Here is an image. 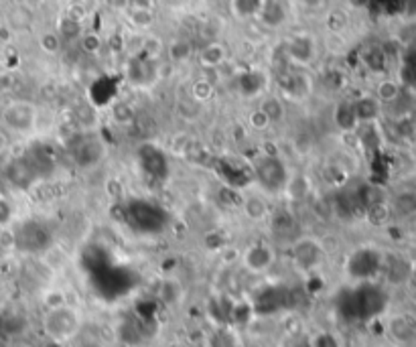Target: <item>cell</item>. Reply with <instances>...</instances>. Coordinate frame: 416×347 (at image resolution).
<instances>
[{
    "label": "cell",
    "mask_w": 416,
    "mask_h": 347,
    "mask_svg": "<svg viewBox=\"0 0 416 347\" xmlns=\"http://www.w3.org/2000/svg\"><path fill=\"white\" fill-rule=\"evenodd\" d=\"M214 94H216V88H214V83H211L209 79H205V77H199V79H195V81L191 83V98L195 99L197 104H203V102L211 99L214 98Z\"/></svg>",
    "instance_id": "cell-8"
},
{
    "label": "cell",
    "mask_w": 416,
    "mask_h": 347,
    "mask_svg": "<svg viewBox=\"0 0 416 347\" xmlns=\"http://www.w3.org/2000/svg\"><path fill=\"white\" fill-rule=\"evenodd\" d=\"M15 90V75L10 72H0V96L10 94Z\"/></svg>",
    "instance_id": "cell-18"
},
{
    "label": "cell",
    "mask_w": 416,
    "mask_h": 347,
    "mask_svg": "<svg viewBox=\"0 0 416 347\" xmlns=\"http://www.w3.org/2000/svg\"><path fill=\"white\" fill-rule=\"evenodd\" d=\"M143 51L147 53V57L150 59H159L165 51V43L161 41V37L157 35H148L143 39Z\"/></svg>",
    "instance_id": "cell-11"
},
{
    "label": "cell",
    "mask_w": 416,
    "mask_h": 347,
    "mask_svg": "<svg viewBox=\"0 0 416 347\" xmlns=\"http://www.w3.org/2000/svg\"><path fill=\"white\" fill-rule=\"evenodd\" d=\"M225 57H227L225 47L221 43H218V41H214V43H209V45H205L201 49V53H199V63H201V67L218 70V67H221L225 63Z\"/></svg>",
    "instance_id": "cell-5"
},
{
    "label": "cell",
    "mask_w": 416,
    "mask_h": 347,
    "mask_svg": "<svg viewBox=\"0 0 416 347\" xmlns=\"http://www.w3.org/2000/svg\"><path fill=\"white\" fill-rule=\"evenodd\" d=\"M250 124L254 130H266L269 126H272V122L269 120V116L258 108V110H254L252 114H250Z\"/></svg>",
    "instance_id": "cell-17"
},
{
    "label": "cell",
    "mask_w": 416,
    "mask_h": 347,
    "mask_svg": "<svg viewBox=\"0 0 416 347\" xmlns=\"http://www.w3.org/2000/svg\"><path fill=\"white\" fill-rule=\"evenodd\" d=\"M128 21L136 29H150L154 25V13L148 6H132L128 10Z\"/></svg>",
    "instance_id": "cell-7"
},
{
    "label": "cell",
    "mask_w": 416,
    "mask_h": 347,
    "mask_svg": "<svg viewBox=\"0 0 416 347\" xmlns=\"http://www.w3.org/2000/svg\"><path fill=\"white\" fill-rule=\"evenodd\" d=\"M41 329L45 337L55 346H63L77 337L81 329V313L74 305H61L55 309H45L41 317Z\"/></svg>",
    "instance_id": "cell-1"
},
{
    "label": "cell",
    "mask_w": 416,
    "mask_h": 347,
    "mask_svg": "<svg viewBox=\"0 0 416 347\" xmlns=\"http://www.w3.org/2000/svg\"><path fill=\"white\" fill-rule=\"evenodd\" d=\"M79 23L75 21V19H63L61 21V25L57 29V33L61 35V39H74L79 35Z\"/></svg>",
    "instance_id": "cell-16"
},
{
    "label": "cell",
    "mask_w": 416,
    "mask_h": 347,
    "mask_svg": "<svg viewBox=\"0 0 416 347\" xmlns=\"http://www.w3.org/2000/svg\"><path fill=\"white\" fill-rule=\"evenodd\" d=\"M274 262V254L266 246H254L244 254V264L248 271L256 274H262L269 271Z\"/></svg>",
    "instance_id": "cell-4"
},
{
    "label": "cell",
    "mask_w": 416,
    "mask_h": 347,
    "mask_svg": "<svg viewBox=\"0 0 416 347\" xmlns=\"http://www.w3.org/2000/svg\"><path fill=\"white\" fill-rule=\"evenodd\" d=\"M303 6H307V8H317V6H321L325 0H298Z\"/></svg>",
    "instance_id": "cell-19"
},
{
    "label": "cell",
    "mask_w": 416,
    "mask_h": 347,
    "mask_svg": "<svg viewBox=\"0 0 416 347\" xmlns=\"http://www.w3.org/2000/svg\"><path fill=\"white\" fill-rule=\"evenodd\" d=\"M81 49L86 53H98L102 49V37L98 33H86L81 35Z\"/></svg>",
    "instance_id": "cell-15"
},
{
    "label": "cell",
    "mask_w": 416,
    "mask_h": 347,
    "mask_svg": "<svg viewBox=\"0 0 416 347\" xmlns=\"http://www.w3.org/2000/svg\"><path fill=\"white\" fill-rule=\"evenodd\" d=\"M169 55H171L173 61H185L189 55H191V45L187 43V41H183V39H177V41H173L171 47H169Z\"/></svg>",
    "instance_id": "cell-13"
},
{
    "label": "cell",
    "mask_w": 416,
    "mask_h": 347,
    "mask_svg": "<svg viewBox=\"0 0 416 347\" xmlns=\"http://www.w3.org/2000/svg\"><path fill=\"white\" fill-rule=\"evenodd\" d=\"M70 300L65 297V293L63 291H59V289H51L47 291L45 295H43V305H45V309H55V307H61V305H67Z\"/></svg>",
    "instance_id": "cell-14"
},
{
    "label": "cell",
    "mask_w": 416,
    "mask_h": 347,
    "mask_svg": "<svg viewBox=\"0 0 416 347\" xmlns=\"http://www.w3.org/2000/svg\"><path fill=\"white\" fill-rule=\"evenodd\" d=\"M61 45H63V39L57 31H45L39 37V47L47 55H57L61 51Z\"/></svg>",
    "instance_id": "cell-9"
},
{
    "label": "cell",
    "mask_w": 416,
    "mask_h": 347,
    "mask_svg": "<svg viewBox=\"0 0 416 347\" xmlns=\"http://www.w3.org/2000/svg\"><path fill=\"white\" fill-rule=\"evenodd\" d=\"M39 110L35 104L25 99H13L0 110V122L15 134H29L35 130Z\"/></svg>",
    "instance_id": "cell-2"
},
{
    "label": "cell",
    "mask_w": 416,
    "mask_h": 347,
    "mask_svg": "<svg viewBox=\"0 0 416 347\" xmlns=\"http://www.w3.org/2000/svg\"><path fill=\"white\" fill-rule=\"evenodd\" d=\"M260 110L269 116V120L272 124H278L282 118H285V104L282 99L276 98V96H266V98L260 102Z\"/></svg>",
    "instance_id": "cell-6"
},
{
    "label": "cell",
    "mask_w": 416,
    "mask_h": 347,
    "mask_svg": "<svg viewBox=\"0 0 416 347\" xmlns=\"http://www.w3.org/2000/svg\"><path fill=\"white\" fill-rule=\"evenodd\" d=\"M205 347H244L242 344V335L227 325H221L209 331V335L205 337Z\"/></svg>",
    "instance_id": "cell-3"
},
{
    "label": "cell",
    "mask_w": 416,
    "mask_h": 347,
    "mask_svg": "<svg viewBox=\"0 0 416 347\" xmlns=\"http://www.w3.org/2000/svg\"><path fill=\"white\" fill-rule=\"evenodd\" d=\"M398 96H400V86L394 79H382L378 83V88H376V98L380 99V102L388 104V102H394Z\"/></svg>",
    "instance_id": "cell-10"
},
{
    "label": "cell",
    "mask_w": 416,
    "mask_h": 347,
    "mask_svg": "<svg viewBox=\"0 0 416 347\" xmlns=\"http://www.w3.org/2000/svg\"><path fill=\"white\" fill-rule=\"evenodd\" d=\"M244 209L246 213L252 218V220H262L266 213H269V209H266V203L262 201L260 197H250L244 203Z\"/></svg>",
    "instance_id": "cell-12"
}]
</instances>
